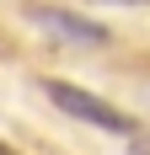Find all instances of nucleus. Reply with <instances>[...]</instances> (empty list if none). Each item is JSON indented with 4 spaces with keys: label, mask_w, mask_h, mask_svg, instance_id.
<instances>
[{
    "label": "nucleus",
    "mask_w": 150,
    "mask_h": 155,
    "mask_svg": "<svg viewBox=\"0 0 150 155\" xmlns=\"http://www.w3.org/2000/svg\"><path fill=\"white\" fill-rule=\"evenodd\" d=\"M32 21L43 32H54V38H64V43H80V48H102L107 43V27H97V21H86L75 11H59V5H32Z\"/></svg>",
    "instance_id": "obj_2"
},
{
    "label": "nucleus",
    "mask_w": 150,
    "mask_h": 155,
    "mask_svg": "<svg viewBox=\"0 0 150 155\" xmlns=\"http://www.w3.org/2000/svg\"><path fill=\"white\" fill-rule=\"evenodd\" d=\"M102 5H150V0H102Z\"/></svg>",
    "instance_id": "obj_4"
},
{
    "label": "nucleus",
    "mask_w": 150,
    "mask_h": 155,
    "mask_svg": "<svg viewBox=\"0 0 150 155\" xmlns=\"http://www.w3.org/2000/svg\"><path fill=\"white\" fill-rule=\"evenodd\" d=\"M43 96L64 112V118H80V123H91V128H107V134H123V139L139 134V123L123 107L102 102L97 91H80V86H70V80H43Z\"/></svg>",
    "instance_id": "obj_1"
},
{
    "label": "nucleus",
    "mask_w": 150,
    "mask_h": 155,
    "mask_svg": "<svg viewBox=\"0 0 150 155\" xmlns=\"http://www.w3.org/2000/svg\"><path fill=\"white\" fill-rule=\"evenodd\" d=\"M134 155H150V139H139V134H134Z\"/></svg>",
    "instance_id": "obj_3"
},
{
    "label": "nucleus",
    "mask_w": 150,
    "mask_h": 155,
    "mask_svg": "<svg viewBox=\"0 0 150 155\" xmlns=\"http://www.w3.org/2000/svg\"><path fill=\"white\" fill-rule=\"evenodd\" d=\"M0 155H16V150H5V139H0Z\"/></svg>",
    "instance_id": "obj_5"
}]
</instances>
